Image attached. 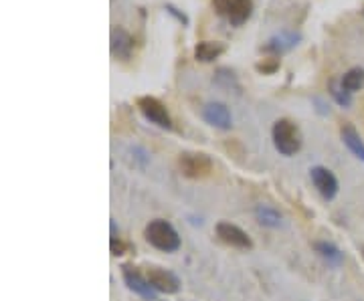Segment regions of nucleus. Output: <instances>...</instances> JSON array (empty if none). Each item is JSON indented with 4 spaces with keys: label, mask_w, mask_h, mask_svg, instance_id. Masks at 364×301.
Listing matches in <instances>:
<instances>
[{
    "label": "nucleus",
    "mask_w": 364,
    "mask_h": 301,
    "mask_svg": "<svg viewBox=\"0 0 364 301\" xmlns=\"http://www.w3.org/2000/svg\"><path fill=\"white\" fill-rule=\"evenodd\" d=\"M146 241L158 251H164V253H174L181 247V236L174 231V226L164 221V219H154L146 224Z\"/></svg>",
    "instance_id": "1"
},
{
    "label": "nucleus",
    "mask_w": 364,
    "mask_h": 301,
    "mask_svg": "<svg viewBox=\"0 0 364 301\" xmlns=\"http://www.w3.org/2000/svg\"><path fill=\"white\" fill-rule=\"evenodd\" d=\"M273 146L282 156H294L301 148V133L291 119H277L272 130Z\"/></svg>",
    "instance_id": "2"
},
{
    "label": "nucleus",
    "mask_w": 364,
    "mask_h": 301,
    "mask_svg": "<svg viewBox=\"0 0 364 301\" xmlns=\"http://www.w3.org/2000/svg\"><path fill=\"white\" fill-rule=\"evenodd\" d=\"M210 6L231 26H243L255 11L253 0H210Z\"/></svg>",
    "instance_id": "3"
},
{
    "label": "nucleus",
    "mask_w": 364,
    "mask_h": 301,
    "mask_svg": "<svg viewBox=\"0 0 364 301\" xmlns=\"http://www.w3.org/2000/svg\"><path fill=\"white\" fill-rule=\"evenodd\" d=\"M136 105H138L140 114H142L144 118L148 119L150 124H154V126L162 128V130H170V128H172V119H170L168 116V109H166V105L162 104L158 97L142 95V97L136 99Z\"/></svg>",
    "instance_id": "4"
},
{
    "label": "nucleus",
    "mask_w": 364,
    "mask_h": 301,
    "mask_svg": "<svg viewBox=\"0 0 364 301\" xmlns=\"http://www.w3.org/2000/svg\"><path fill=\"white\" fill-rule=\"evenodd\" d=\"M178 168L186 178H205L213 172V160L203 152H182L178 156Z\"/></svg>",
    "instance_id": "5"
},
{
    "label": "nucleus",
    "mask_w": 364,
    "mask_h": 301,
    "mask_svg": "<svg viewBox=\"0 0 364 301\" xmlns=\"http://www.w3.org/2000/svg\"><path fill=\"white\" fill-rule=\"evenodd\" d=\"M136 47V40L124 26H112L109 33V51L117 61H128L132 59V53Z\"/></svg>",
    "instance_id": "6"
},
{
    "label": "nucleus",
    "mask_w": 364,
    "mask_h": 301,
    "mask_svg": "<svg viewBox=\"0 0 364 301\" xmlns=\"http://www.w3.org/2000/svg\"><path fill=\"white\" fill-rule=\"evenodd\" d=\"M146 279H148V283H150L152 289L158 291V293L172 295V293H176V291L181 289V281H178V277L174 275L172 271L162 269V267H148V271H146Z\"/></svg>",
    "instance_id": "7"
},
{
    "label": "nucleus",
    "mask_w": 364,
    "mask_h": 301,
    "mask_svg": "<svg viewBox=\"0 0 364 301\" xmlns=\"http://www.w3.org/2000/svg\"><path fill=\"white\" fill-rule=\"evenodd\" d=\"M215 231H217V236L229 247H235V249H251L253 247L247 233L241 226H237V224L221 221V223H217Z\"/></svg>",
    "instance_id": "8"
},
{
    "label": "nucleus",
    "mask_w": 364,
    "mask_h": 301,
    "mask_svg": "<svg viewBox=\"0 0 364 301\" xmlns=\"http://www.w3.org/2000/svg\"><path fill=\"white\" fill-rule=\"evenodd\" d=\"M122 277H124L126 285H128L134 293H138L140 297H144V300H150V301L156 300V291L152 289V285L148 283V279H146V277L140 275V271H138L136 267H132V265H124V267H122Z\"/></svg>",
    "instance_id": "9"
},
{
    "label": "nucleus",
    "mask_w": 364,
    "mask_h": 301,
    "mask_svg": "<svg viewBox=\"0 0 364 301\" xmlns=\"http://www.w3.org/2000/svg\"><path fill=\"white\" fill-rule=\"evenodd\" d=\"M312 176V182L316 186V190L326 198V200H332V198L338 195V180L332 172L324 168V166H314L310 170Z\"/></svg>",
    "instance_id": "10"
},
{
    "label": "nucleus",
    "mask_w": 364,
    "mask_h": 301,
    "mask_svg": "<svg viewBox=\"0 0 364 301\" xmlns=\"http://www.w3.org/2000/svg\"><path fill=\"white\" fill-rule=\"evenodd\" d=\"M299 40H301V35L298 31H282V33L273 35L272 39L265 43L263 51L272 53L273 57H279L284 53L291 51L294 47H298Z\"/></svg>",
    "instance_id": "11"
},
{
    "label": "nucleus",
    "mask_w": 364,
    "mask_h": 301,
    "mask_svg": "<svg viewBox=\"0 0 364 301\" xmlns=\"http://www.w3.org/2000/svg\"><path fill=\"white\" fill-rule=\"evenodd\" d=\"M203 119L207 121L208 126L213 128H219V130H229L233 126V118H231V111L225 104L219 102H210L203 107Z\"/></svg>",
    "instance_id": "12"
},
{
    "label": "nucleus",
    "mask_w": 364,
    "mask_h": 301,
    "mask_svg": "<svg viewBox=\"0 0 364 301\" xmlns=\"http://www.w3.org/2000/svg\"><path fill=\"white\" fill-rule=\"evenodd\" d=\"M340 138H342L344 146L352 152V156L358 158V160H363L364 162V142L363 138H360V133H358V130L352 126L350 121H344V124H342V128H340Z\"/></svg>",
    "instance_id": "13"
},
{
    "label": "nucleus",
    "mask_w": 364,
    "mask_h": 301,
    "mask_svg": "<svg viewBox=\"0 0 364 301\" xmlns=\"http://www.w3.org/2000/svg\"><path fill=\"white\" fill-rule=\"evenodd\" d=\"M225 53V45L219 40H203L195 47V59L200 63H213Z\"/></svg>",
    "instance_id": "14"
},
{
    "label": "nucleus",
    "mask_w": 364,
    "mask_h": 301,
    "mask_svg": "<svg viewBox=\"0 0 364 301\" xmlns=\"http://www.w3.org/2000/svg\"><path fill=\"white\" fill-rule=\"evenodd\" d=\"M340 85L346 89V92L350 93H356L360 92L364 87V69L363 67H352V69H348L344 75H342V79H340Z\"/></svg>",
    "instance_id": "15"
},
{
    "label": "nucleus",
    "mask_w": 364,
    "mask_h": 301,
    "mask_svg": "<svg viewBox=\"0 0 364 301\" xmlns=\"http://www.w3.org/2000/svg\"><path fill=\"white\" fill-rule=\"evenodd\" d=\"M255 217L263 226H279V223H282V214L273 207H267V204H259L255 209Z\"/></svg>",
    "instance_id": "16"
},
{
    "label": "nucleus",
    "mask_w": 364,
    "mask_h": 301,
    "mask_svg": "<svg viewBox=\"0 0 364 301\" xmlns=\"http://www.w3.org/2000/svg\"><path fill=\"white\" fill-rule=\"evenodd\" d=\"M314 247L320 253L322 259H326L328 263H332V265H340L342 259H344V255L340 253L338 247H334L332 243H316Z\"/></svg>",
    "instance_id": "17"
},
{
    "label": "nucleus",
    "mask_w": 364,
    "mask_h": 301,
    "mask_svg": "<svg viewBox=\"0 0 364 301\" xmlns=\"http://www.w3.org/2000/svg\"><path fill=\"white\" fill-rule=\"evenodd\" d=\"M328 93L336 99V104L342 105V107H348L352 104V97L350 93L346 92L342 85H340V81H330V85H328Z\"/></svg>",
    "instance_id": "18"
},
{
    "label": "nucleus",
    "mask_w": 364,
    "mask_h": 301,
    "mask_svg": "<svg viewBox=\"0 0 364 301\" xmlns=\"http://www.w3.org/2000/svg\"><path fill=\"white\" fill-rule=\"evenodd\" d=\"M164 11H166L170 16H174V18H176V21H178L182 26H188V23H191V21H188V16L182 13L181 9H176L174 4H170V2H166V4H164Z\"/></svg>",
    "instance_id": "19"
},
{
    "label": "nucleus",
    "mask_w": 364,
    "mask_h": 301,
    "mask_svg": "<svg viewBox=\"0 0 364 301\" xmlns=\"http://www.w3.org/2000/svg\"><path fill=\"white\" fill-rule=\"evenodd\" d=\"M277 67H279L277 57H272V59H265L263 63H257V71H259V73H263V75H267V73H273Z\"/></svg>",
    "instance_id": "20"
},
{
    "label": "nucleus",
    "mask_w": 364,
    "mask_h": 301,
    "mask_svg": "<svg viewBox=\"0 0 364 301\" xmlns=\"http://www.w3.org/2000/svg\"><path fill=\"white\" fill-rule=\"evenodd\" d=\"M109 247H112V255H116V257L124 255V251H126L124 243H122L117 236H112V241H109Z\"/></svg>",
    "instance_id": "21"
},
{
    "label": "nucleus",
    "mask_w": 364,
    "mask_h": 301,
    "mask_svg": "<svg viewBox=\"0 0 364 301\" xmlns=\"http://www.w3.org/2000/svg\"><path fill=\"white\" fill-rule=\"evenodd\" d=\"M363 259H364V247H363Z\"/></svg>",
    "instance_id": "22"
},
{
    "label": "nucleus",
    "mask_w": 364,
    "mask_h": 301,
    "mask_svg": "<svg viewBox=\"0 0 364 301\" xmlns=\"http://www.w3.org/2000/svg\"><path fill=\"white\" fill-rule=\"evenodd\" d=\"M363 13H364V11H363Z\"/></svg>",
    "instance_id": "23"
}]
</instances>
